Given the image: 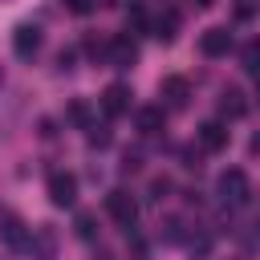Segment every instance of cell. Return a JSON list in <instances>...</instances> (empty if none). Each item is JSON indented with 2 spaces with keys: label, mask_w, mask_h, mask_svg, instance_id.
Masks as SVG:
<instances>
[{
  "label": "cell",
  "mask_w": 260,
  "mask_h": 260,
  "mask_svg": "<svg viewBox=\"0 0 260 260\" xmlns=\"http://www.w3.org/2000/svg\"><path fill=\"white\" fill-rule=\"evenodd\" d=\"M73 228H77V236H81V240H93V236H98V228H93V215H89V211H81Z\"/></svg>",
  "instance_id": "obj_16"
},
{
  "label": "cell",
  "mask_w": 260,
  "mask_h": 260,
  "mask_svg": "<svg viewBox=\"0 0 260 260\" xmlns=\"http://www.w3.org/2000/svg\"><path fill=\"white\" fill-rule=\"evenodd\" d=\"M57 65H61V69H73V49H65V53L57 57Z\"/></svg>",
  "instance_id": "obj_19"
},
{
  "label": "cell",
  "mask_w": 260,
  "mask_h": 260,
  "mask_svg": "<svg viewBox=\"0 0 260 260\" xmlns=\"http://www.w3.org/2000/svg\"><path fill=\"white\" fill-rule=\"evenodd\" d=\"M69 118H73L77 126H85V130H93V118H89V106H85V102H73V106H69Z\"/></svg>",
  "instance_id": "obj_15"
},
{
  "label": "cell",
  "mask_w": 260,
  "mask_h": 260,
  "mask_svg": "<svg viewBox=\"0 0 260 260\" xmlns=\"http://www.w3.org/2000/svg\"><path fill=\"white\" fill-rule=\"evenodd\" d=\"M215 0H191V8H211Z\"/></svg>",
  "instance_id": "obj_20"
},
{
  "label": "cell",
  "mask_w": 260,
  "mask_h": 260,
  "mask_svg": "<svg viewBox=\"0 0 260 260\" xmlns=\"http://www.w3.org/2000/svg\"><path fill=\"white\" fill-rule=\"evenodd\" d=\"M61 4H65V8L73 12V16H85V12L93 8V0H61Z\"/></svg>",
  "instance_id": "obj_18"
},
{
  "label": "cell",
  "mask_w": 260,
  "mask_h": 260,
  "mask_svg": "<svg viewBox=\"0 0 260 260\" xmlns=\"http://www.w3.org/2000/svg\"><path fill=\"white\" fill-rule=\"evenodd\" d=\"M37 49H41V28H37V24H16V32H12V53H16L20 61H28V57H37Z\"/></svg>",
  "instance_id": "obj_7"
},
{
  "label": "cell",
  "mask_w": 260,
  "mask_h": 260,
  "mask_svg": "<svg viewBox=\"0 0 260 260\" xmlns=\"http://www.w3.org/2000/svg\"><path fill=\"white\" fill-rule=\"evenodd\" d=\"M252 154H260V134H252Z\"/></svg>",
  "instance_id": "obj_21"
},
{
  "label": "cell",
  "mask_w": 260,
  "mask_h": 260,
  "mask_svg": "<svg viewBox=\"0 0 260 260\" xmlns=\"http://www.w3.org/2000/svg\"><path fill=\"white\" fill-rule=\"evenodd\" d=\"M37 244H41V260H53V232L49 228L37 232Z\"/></svg>",
  "instance_id": "obj_17"
},
{
  "label": "cell",
  "mask_w": 260,
  "mask_h": 260,
  "mask_svg": "<svg viewBox=\"0 0 260 260\" xmlns=\"http://www.w3.org/2000/svg\"><path fill=\"white\" fill-rule=\"evenodd\" d=\"M256 98H260V85H256Z\"/></svg>",
  "instance_id": "obj_22"
},
{
  "label": "cell",
  "mask_w": 260,
  "mask_h": 260,
  "mask_svg": "<svg viewBox=\"0 0 260 260\" xmlns=\"http://www.w3.org/2000/svg\"><path fill=\"white\" fill-rule=\"evenodd\" d=\"M150 32H154L162 45H171V41L179 37V12H175V8H162V12L150 20Z\"/></svg>",
  "instance_id": "obj_11"
},
{
  "label": "cell",
  "mask_w": 260,
  "mask_h": 260,
  "mask_svg": "<svg viewBox=\"0 0 260 260\" xmlns=\"http://www.w3.org/2000/svg\"><path fill=\"white\" fill-rule=\"evenodd\" d=\"M215 191H219V203H223V207H244V203L252 199V183H248V175L236 171V167L219 175Z\"/></svg>",
  "instance_id": "obj_1"
},
{
  "label": "cell",
  "mask_w": 260,
  "mask_h": 260,
  "mask_svg": "<svg viewBox=\"0 0 260 260\" xmlns=\"http://www.w3.org/2000/svg\"><path fill=\"white\" fill-rule=\"evenodd\" d=\"M134 61H138L134 37H130V32H114V37L106 41V65H114V69H134Z\"/></svg>",
  "instance_id": "obj_3"
},
{
  "label": "cell",
  "mask_w": 260,
  "mask_h": 260,
  "mask_svg": "<svg viewBox=\"0 0 260 260\" xmlns=\"http://www.w3.org/2000/svg\"><path fill=\"white\" fill-rule=\"evenodd\" d=\"M106 211H110V219L118 223V228H134L138 223V199L130 195V191H122V187H114L110 195H106Z\"/></svg>",
  "instance_id": "obj_2"
},
{
  "label": "cell",
  "mask_w": 260,
  "mask_h": 260,
  "mask_svg": "<svg viewBox=\"0 0 260 260\" xmlns=\"http://www.w3.org/2000/svg\"><path fill=\"white\" fill-rule=\"evenodd\" d=\"M158 98H162L167 110H187V102H191V85H187V77H162Z\"/></svg>",
  "instance_id": "obj_6"
},
{
  "label": "cell",
  "mask_w": 260,
  "mask_h": 260,
  "mask_svg": "<svg viewBox=\"0 0 260 260\" xmlns=\"http://www.w3.org/2000/svg\"><path fill=\"white\" fill-rule=\"evenodd\" d=\"M240 65H244V73H256V77H260V37H252V41L240 49Z\"/></svg>",
  "instance_id": "obj_14"
},
{
  "label": "cell",
  "mask_w": 260,
  "mask_h": 260,
  "mask_svg": "<svg viewBox=\"0 0 260 260\" xmlns=\"http://www.w3.org/2000/svg\"><path fill=\"white\" fill-rule=\"evenodd\" d=\"M228 49H232V32L228 28H219V24L215 28H203V37H199V53L203 57H223Z\"/></svg>",
  "instance_id": "obj_9"
},
{
  "label": "cell",
  "mask_w": 260,
  "mask_h": 260,
  "mask_svg": "<svg viewBox=\"0 0 260 260\" xmlns=\"http://www.w3.org/2000/svg\"><path fill=\"white\" fill-rule=\"evenodd\" d=\"M0 240H4L12 252H24V248L32 244V232H28V223H24L16 211H0Z\"/></svg>",
  "instance_id": "obj_4"
},
{
  "label": "cell",
  "mask_w": 260,
  "mask_h": 260,
  "mask_svg": "<svg viewBox=\"0 0 260 260\" xmlns=\"http://www.w3.org/2000/svg\"><path fill=\"white\" fill-rule=\"evenodd\" d=\"M102 110H106V118H122V114L130 110V89H126L122 81L106 85V89H102Z\"/></svg>",
  "instance_id": "obj_8"
},
{
  "label": "cell",
  "mask_w": 260,
  "mask_h": 260,
  "mask_svg": "<svg viewBox=\"0 0 260 260\" xmlns=\"http://www.w3.org/2000/svg\"><path fill=\"white\" fill-rule=\"evenodd\" d=\"M134 126H138V134L154 138V134H162V126H167V110H162V106H142V110L134 114Z\"/></svg>",
  "instance_id": "obj_10"
},
{
  "label": "cell",
  "mask_w": 260,
  "mask_h": 260,
  "mask_svg": "<svg viewBox=\"0 0 260 260\" xmlns=\"http://www.w3.org/2000/svg\"><path fill=\"white\" fill-rule=\"evenodd\" d=\"M49 199H53V207H73L77 203V179L69 171H53L49 175Z\"/></svg>",
  "instance_id": "obj_5"
},
{
  "label": "cell",
  "mask_w": 260,
  "mask_h": 260,
  "mask_svg": "<svg viewBox=\"0 0 260 260\" xmlns=\"http://www.w3.org/2000/svg\"><path fill=\"white\" fill-rule=\"evenodd\" d=\"M219 114H223V118H244V114H248V102H244V93H240L236 85L219 89Z\"/></svg>",
  "instance_id": "obj_13"
},
{
  "label": "cell",
  "mask_w": 260,
  "mask_h": 260,
  "mask_svg": "<svg viewBox=\"0 0 260 260\" xmlns=\"http://www.w3.org/2000/svg\"><path fill=\"white\" fill-rule=\"evenodd\" d=\"M199 146L211 150V154L223 150V146H228V126H223V122H203V126H199Z\"/></svg>",
  "instance_id": "obj_12"
}]
</instances>
